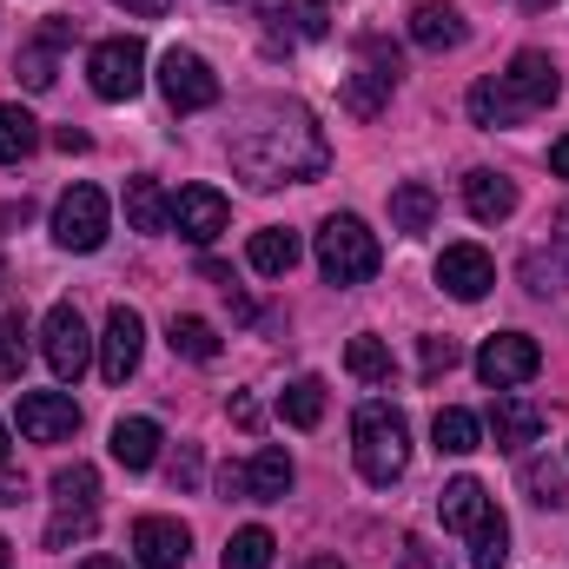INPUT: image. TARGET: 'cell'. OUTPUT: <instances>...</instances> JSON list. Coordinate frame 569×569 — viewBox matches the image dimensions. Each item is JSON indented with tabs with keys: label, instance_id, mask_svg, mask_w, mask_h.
I'll return each instance as SVG.
<instances>
[{
	"label": "cell",
	"instance_id": "obj_1",
	"mask_svg": "<svg viewBox=\"0 0 569 569\" xmlns=\"http://www.w3.org/2000/svg\"><path fill=\"white\" fill-rule=\"evenodd\" d=\"M232 166L246 172V186L272 192V186H298V179H318L331 166V146L318 133V120L305 107H284V100H259L246 107V120L232 127Z\"/></svg>",
	"mask_w": 569,
	"mask_h": 569
},
{
	"label": "cell",
	"instance_id": "obj_2",
	"mask_svg": "<svg viewBox=\"0 0 569 569\" xmlns=\"http://www.w3.org/2000/svg\"><path fill=\"white\" fill-rule=\"evenodd\" d=\"M351 450H358V477L365 483H398L411 470V425L398 405H365L351 418Z\"/></svg>",
	"mask_w": 569,
	"mask_h": 569
},
{
	"label": "cell",
	"instance_id": "obj_3",
	"mask_svg": "<svg viewBox=\"0 0 569 569\" xmlns=\"http://www.w3.org/2000/svg\"><path fill=\"white\" fill-rule=\"evenodd\" d=\"M378 266H385V246L358 212H331L318 226V272L331 284H365L378 279Z\"/></svg>",
	"mask_w": 569,
	"mask_h": 569
},
{
	"label": "cell",
	"instance_id": "obj_4",
	"mask_svg": "<svg viewBox=\"0 0 569 569\" xmlns=\"http://www.w3.org/2000/svg\"><path fill=\"white\" fill-rule=\"evenodd\" d=\"M107 226H113V206H107L100 186H67L60 192V206H53V246L60 252H100Z\"/></svg>",
	"mask_w": 569,
	"mask_h": 569
},
{
	"label": "cell",
	"instance_id": "obj_5",
	"mask_svg": "<svg viewBox=\"0 0 569 569\" xmlns=\"http://www.w3.org/2000/svg\"><path fill=\"white\" fill-rule=\"evenodd\" d=\"M93 345H100V338L87 331V318H80L73 305H53V311L40 318V358L53 365V378L73 385V378L93 365Z\"/></svg>",
	"mask_w": 569,
	"mask_h": 569
},
{
	"label": "cell",
	"instance_id": "obj_6",
	"mask_svg": "<svg viewBox=\"0 0 569 569\" xmlns=\"http://www.w3.org/2000/svg\"><path fill=\"white\" fill-rule=\"evenodd\" d=\"M543 371V345L530 338V331H497V338H483V351H477V378L490 385V391H517V385H530Z\"/></svg>",
	"mask_w": 569,
	"mask_h": 569
},
{
	"label": "cell",
	"instance_id": "obj_7",
	"mask_svg": "<svg viewBox=\"0 0 569 569\" xmlns=\"http://www.w3.org/2000/svg\"><path fill=\"white\" fill-rule=\"evenodd\" d=\"M87 80H93L100 100H133V93L146 87V47L133 40V33L100 40V47L87 53Z\"/></svg>",
	"mask_w": 569,
	"mask_h": 569
},
{
	"label": "cell",
	"instance_id": "obj_8",
	"mask_svg": "<svg viewBox=\"0 0 569 569\" xmlns=\"http://www.w3.org/2000/svg\"><path fill=\"white\" fill-rule=\"evenodd\" d=\"M159 93H166L172 113H206V107H219V73L192 47H172L159 60Z\"/></svg>",
	"mask_w": 569,
	"mask_h": 569
},
{
	"label": "cell",
	"instance_id": "obj_9",
	"mask_svg": "<svg viewBox=\"0 0 569 569\" xmlns=\"http://www.w3.org/2000/svg\"><path fill=\"white\" fill-rule=\"evenodd\" d=\"M497 80H503V93H510L517 113H543V107L563 93V73H557V60H550L543 47H523V53L510 60V73H497Z\"/></svg>",
	"mask_w": 569,
	"mask_h": 569
},
{
	"label": "cell",
	"instance_id": "obj_10",
	"mask_svg": "<svg viewBox=\"0 0 569 569\" xmlns=\"http://www.w3.org/2000/svg\"><path fill=\"white\" fill-rule=\"evenodd\" d=\"M140 358H146L140 311H133V305H113V311H107V331H100V378H107V385H127V378L140 371Z\"/></svg>",
	"mask_w": 569,
	"mask_h": 569
},
{
	"label": "cell",
	"instance_id": "obj_11",
	"mask_svg": "<svg viewBox=\"0 0 569 569\" xmlns=\"http://www.w3.org/2000/svg\"><path fill=\"white\" fill-rule=\"evenodd\" d=\"M226 226H232V206H226L219 186H179V199H172V232H179V239L212 246Z\"/></svg>",
	"mask_w": 569,
	"mask_h": 569
},
{
	"label": "cell",
	"instance_id": "obj_12",
	"mask_svg": "<svg viewBox=\"0 0 569 569\" xmlns=\"http://www.w3.org/2000/svg\"><path fill=\"white\" fill-rule=\"evenodd\" d=\"M80 430V405L67 391H20V437L27 443H67Z\"/></svg>",
	"mask_w": 569,
	"mask_h": 569
},
{
	"label": "cell",
	"instance_id": "obj_13",
	"mask_svg": "<svg viewBox=\"0 0 569 569\" xmlns=\"http://www.w3.org/2000/svg\"><path fill=\"white\" fill-rule=\"evenodd\" d=\"M133 557H140V569H186L192 530L179 517H140L133 523Z\"/></svg>",
	"mask_w": 569,
	"mask_h": 569
},
{
	"label": "cell",
	"instance_id": "obj_14",
	"mask_svg": "<svg viewBox=\"0 0 569 569\" xmlns=\"http://www.w3.org/2000/svg\"><path fill=\"white\" fill-rule=\"evenodd\" d=\"M437 284H443L450 298L477 305V298L497 284V266H490V252H483V246H443V252H437Z\"/></svg>",
	"mask_w": 569,
	"mask_h": 569
},
{
	"label": "cell",
	"instance_id": "obj_15",
	"mask_svg": "<svg viewBox=\"0 0 569 569\" xmlns=\"http://www.w3.org/2000/svg\"><path fill=\"white\" fill-rule=\"evenodd\" d=\"M490 437H497V450L523 457V450L543 437V405H537V398H517V391H497V405H490Z\"/></svg>",
	"mask_w": 569,
	"mask_h": 569
},
{
	"label": "cell",
	"instance_id": "obj_16",
	"mask_svg": "<svg viewBox=\"0 0 569 569\" xmlns=\"http://www.w3.org/2000/svg\"><path fill=\"white\" fill-rule=\"evenodd\" d=\"M67 40H73V20H47V27H40V33H33L20 53H13V73H20L33 93H47V87L60 80V73H53V53H60Z\"/></svg>",
	"mask_w": 569,
	"mask_h": 569
},
{
	"label": "cell",
	"instance_id": "obj_17",
	"mask_svg": "<svg viewBox=\"0 0 569 569\" xmlns=\"http://www.w3.org/2000/svg\"><path fill=\"white\" fill-rule=\"evenodd\" d=\"M463 206H470L477 226H503V219L517 212V186H510L503 172L477 166V172H463Z\"/></svg>",
	"mask_w": 569,
	"mask_h": 569
},
{
	"label": "cell",
	"instance_id": "obj_18",
	"mask_svg": "<svg viewBox=\"0 0 569 569\" xmlns=\"http://www.w3.org/2000/svg\"><path fill=\"white\" fill-rule=\"evenodd\" d=\"M411 40H418L425 53H450V47L470 40V27H463V13H457L450 0H418V7H411Z\"/></svg>",
	"mask_w": 569,
	"mask_h": 569
},
{
	"label": "cell",
	"instance_id": "obj_19",
	"mask_svg": "<svg viewBox=\"0 0 569 569\" xmlns=\"http://www.w3.org/2000/svg\"><path fill=\"white\" fill-rule=\"evenodd\" d=\"M490 510H497V503H490V490H483L477 477H450L443 497H437V523H443V530H477Z\"/></svg>",
	"mask_w": 569,
	"mask_h": 569
},
{
	"label": "cell",
	"instance_id": "obj_20",
	"mask_svg": "<svg viewBox=\"0 0 569 569\" xmlns=\"http://www.w3.org/2000/svg\"><path fill=\"white\" fill-rule=\"evenodd\" d=\"M53 503L67 510V517H100V470L93 463H60L53 470Z\"/></svg>",
	"mask_w": 569,
	"mask_h": 569
},
{
	"label": "cell",
	"instance_id": "obj_21",
	"mask_svg": "<svg viewBox=\"0 0 569 569\" xmlns=\"http://www.w3.org/2000/svg\"><path fill=\"white\" fill-rule=\"evenodd\" d=\"M437 226V192H430L425 179H405V186H391V232H405V239H418Z\"/></svg>",
	"mask_w": 569,
	"mask_h": 569
},
{
	"label": "cell",
	"instance_id": "obj_22",
	"mask_svg": "<svg viewBox=\"0 0 569 569\" xmlns=\"http://www.w3.org/2000/svg\"><path fill=\"white\" fill-rule=\"evenodd\" d=\"M284 490H291V457H284L279 443H266V450L246 463V497H252V503H284Z\"/></svg>",
	"mask_w": 569,
	"mask_h": 569
},
{
	"label": "cell",
	"instance_id": "obj_23",
	"mask_svg": "<svg viewBox=\"0 0 569 569\" xmlns=\"http://www.w3.org/2000/svg\"><path fill=\"white\" fill-rule=\"evenodd\" d=\"M391 87H398V73H391V67H371V60H365V67H358L351 80H345V107H351L358 120H378V113H385V100H391Z\"/></svg>",
	"mask_w": 569,
	"mask_h": 569
},
{
	"label": "cell",
	"instance_id": "obj_24",
	"mask_svg": "<svg viewBox=\"0 0 569 569\" xmlns=\"http://www.w3.org/2000/svg\"><path fill=\"white\" fill-rule=\"evenodd\" d=\"M246 259H252V272H259V279H284V272L298 266V232H284V226H266V232H252Z\"/></svg>",
	"mask_w": 569,
	"mask_h": 569
},
{
	"label": "cell",
	"instance_id": "obj_25",
	"mask_svg": "<svg viewBox=\"0 0 569 569\" xmlns=\"http://www.w3.org/2000/svg\"><path fill=\"white\" fill-rule=\"evenodd\" d=\"M127 226L133 232H166L172 226V199L159 192V179H127Z\"/></svg>",
	"mask_w": 569,
	"mask_h": 569
},
{
	"label": "cell",
	"instance_id": "obj_26",
	"mask_svg": "<svg viewBox=\"0 0 569 569\" xmlns=\"http://www.w3.org/2000/svg\"><path fill=\"white\" fill-rule=\"evenodd\" d=\"M430 443H437L443 457H470V450H483V425H477L470 411H457V405H443V411L430 418Z\"/></svg>",
	"mask_w": 569,
	"mask_h": 569
},
{
	"label": "cell",
	"instance_id": "obj_27",
	"mask_svg": "<svg viewBox=\"0 0 569 569\" xmlns=\"http://www.w3.org/2000/svg\"><path fill=\"white\" fill-rule=\"evenodd\" d=\"M259 20H272L291 40H325V7H318V0H266Z\"/></svg>",
	"mask_w": 569,
	"mask_h": 569
},
{
	"label": "cell",
	"instance_id": "obj_28",
	"mask_svg": "<svg viewBox=\"0 0 569 569\" xmlns=\"http://www.w3.org/2000/svg\"><path fill=\"white\" fill-rule=\"evenodd\" d=\"M113 457H120L127 470H152V457H159V425H152V418H120V425H113Z\"/></svg>",
	"mask_w": 569,
	"mask_h": 569
},
{
	"label": "cell",
	"instance_id": "obj_29",
	"mask_svg": "<svg viewBox=\"0 0 569 569\" xmlns=\"http://www.w3.org/2000/svg\"><path fill=\"white\" fill-rule=\"evenodd\" d=\"M523 490H530L537 510H563L569 503V470L550 463V457H530V463H523Z\"/></svg>",
	"mask_w": 569,
	"mask_h": 569
},
{
	"label": "cell",
	"instance_id": "obj_30",
	"mask_svg": "<svg viewBox=\"0 0 569 569\" xmlns=\"http://www.w3.org/2000/svg\"><path fill=\"white\" fill-rule=\"evenodd\" d=\"M33 146H40V120L27 107H7L0 100V166H20Z\"/></svg>",
	"mask_w": 569,
	"mask_h": 569
},
{
	"label": "cell",
	"instance_id": "obj_31",
	"mask_svg": "<svg viewBox=\"0 0 569 569\" xmlns=\"http://www.w3.org/2000/svg\"><path fill=\"white\" fill-rule=\"evenodd\" d=\"M279 418L291 430H318V418H325V378H298V385H284Z\"/></svg>",
	"mask_w": 569,
	"mask_h": 569
},
{
	"label": "cell",
	"instance_id": "obj_32",
	"mask_svg": "<svg viewBox=\"0 0 569 569\" xmlns=\"http://www.w3.org/2000/svg\"><path fill=\"white\" fill-rule=\"evenodd\" d=\"M503 563H510V523H503V510H490L470 530V569H503Z\"/></svg>",
	"mask_w": 569,
	"mask_h": 569
},
{
	"label": "cell",
	"instance_id": "obj_33",
	"mask_svg": "<svg viewBox=\"0 0 569 569\" xmlns=\"http://www.w3.org/2000/svg\"><path fill=\"white\" fill-rule=\"evenodd\" d=\"M272 557H279L272 530L246 523V530H232V543H226V563H219V569H272Z\"/></svg>",
	"mask_w": 569,
	"mask_h": 569
},
{
	"label": "cell",
	"instance_id": "obj_34",
	"mask_svg": "<svg viewBox=\"0 0 569 569\" xmlns=\"http://www.w3.org/2000/svg\"><path fill=\"white\" fill-rule=\"evenodd\" d=\"M470 120L497 133V127H517L523 113L510 107V93H503V80H477V87H470Z\"/></svg>",
	"mask_w": 569,
	"mask_h": 569
},
{
	"label": "cell",
	"instance_id": "obj_35",
	"mask_svg": "<svg viewBox=\"0 0 569 569\" xmlns=\"http://www.w3.org/2000/svg\"><path fill=\"white\" fill-rule=\"evenodd\" d=\"M166 345H172L179 358H192V365H212V358H219V331H212L206 318H172Z\"/></svg>",
	"mask_w": 569,
	"mask_h": 569
},
{
	"label": "cell",
	"instance_id": "obj_36",
	"mask_svg": "<svg viewBox=\"0 0 569 569\" xmlns=\"http://www.w3.org/2000/svg\"><path fill=\"white\" fill-rule=\"evenodd\" d=\"M20 371H27V325L0 298V385H20Z\"/></svg>",
	"mask_w": 569,
	"mask_h": 569
},
{
	"label": "cell",
	"instance_id": "obj_37",
	"mask_svg": "<svg viewBox=\"0 0 569 569\" xmlns=\"http://www.w3.org/2000/svg\"><path fill=\"white\" fill-rule=\"evenodd\" d=\"M345 365H351V378H365V385H385V378H391V345L365 331V338H351V345H345Z\"/></svg>",
	"mask_w": 569,
	"mask_h": 569
},
{
	"label": "cell",
	"instance_id": "obj_38",
	"mask_svg": "<svg viewBox=\"0 0 569 569\" xmlns=\"http://www.w3.org/2000/svg\"><path fill=\"white\" fill-rule=\"evenodd\" d=\"M457 358H463V351H457L450 338H425V345H418V371H425V385H437Z\"/></svg>",
	"mask_w": 569,
	"mask_h": 569
},
{
	"label": "cell",
	"instance_id": "obj_39",
	"mask_svg": "<svg viewBox=\"0 0 569 569\" xmlns=\"http://www.w3.org/2000/svg\"><path fill=\"white\" fill-rule=\"evenodd\" d=\"M199 477H206V457H199V443H186L172 457V490H199Z\"/></svg>",
	"mask_w": 569,
	"mask_h": 569
},
{
	"label": "cell",
	"instance_id": "obj_40",
	"mask_svg": "<svg viewBox=\"0 0 569 569\" xmlns=\"http://www.w3.org/2000/svg\"><path fill=\"white\" fill-rule=\"evenodd\" d=\"M550 246H557V259L569 266V206L557 212V219H550Z\"/></svg>",
	"mask_w": 569,
	"mask_h": 569
},
{
	"label": "cell",
	"instance_id": "obj_41",
	"mask_svg": "<svg viewBox=\"0 0 569 569\" xmlns=\"http://www.w3.org/2000/svg\"><path fill=\"white\" fill-rule=\"evenodd\" d=\"M226 411H232V425H239V430H252V425H259V405H252V398H232Z\"/></svg>",
	"mask_w": 569,
	"mask_h": 569
},
{
	"label": "cell",
	"instance_id": "obj_42",
	"mask_svg": "<svg viewBox=\"0 0 569 569\" xmlns=\"http://www.w3.org/2000/svg\"><path fill=\"white\" fill-rule=\"evenodd\" d=\"M120 7H127V13H140V20H159L172 0H120Z\"/></svg>",
	"mask_w": 569,
	"mask_h": 569
},
{
	"label": "cell",
	"instance_id": "obj_43",
	"mask_svg": "<svg viewBox=\"0 0 569 569\" xmlns=\"http://www.w3.org/2000/svg\"><path fill=\"white\" fill-rule=\"evenodd\" d=\"M53 146H60V152H87V133H80V127H60Z\"/></svg>",
	"mask_w": 569,
	"mask_h": 569
},
{
	"label": "cell",
	"instance_id": "obj_44",
	"mask_svg": "<svg viewBox=\"0 0 569 569\" xmlns=\"http://www.w3.org/2000/svg\"><path fill=\"white\" fill-rule=\"evenodd\" d=\"M550 172H557V179H569V133L550 146Z\"/></svg>",
	"mask_w": 569,
	"mask_h": 569
},
{
	"label": "cell",
	"instance_id": "obj_45",
	"mask_svg": "<svg viewBox=\"0 0 569 569\" xmlns=\"http://www.w3.org/2000/svg\"><path fill=\"white\" fill-rule=\"evenodd\" d=\"M27 219H33V206H27V199H20V206H0V226H27Z\"/></svg>",
	"mask_w": 569,
	"mask_h": 569
},
{
	"label": "cell",
	"instance_id": "obj_46",
	"mask_svg": "<svg viewBox=\"0 0 569 569\" xmlns=\"http://www.w3.org/2000/svg\"><path fill=\"white\" fill-rule=\"evenodd\" d=\"M27 497V483H13V477H0V503H20Z\"/></svg>",
	"mask_w": 569,
	"mask_h": 569
},
{
	"label": "cell",
	"instance_id": "obj_47",
	"mask_svg": "<svg viewBox=\"0 0 569 569\" xmlns=\"http://www.w3.org/2000/svg\"><path fill=\"white\" fill-rule=\"evenodd\" d=\"M80 569H127V563H113V557H87Z\"/></svg>",
	"mask_w": 569,
	"mask_h": 569
},
{
	"label": "cell",
	"instance_id": "obj_48",
	"mask_svg": "<svg viewBox=\"0 0 569 569\" xmlns=\"http://www.w3.org/2000/svg\"><path fill=\"white\" fill-rule=\"evenodd\" d=\"M7 457H13V437H7V425H0V463H7Z\"/></svg>",
	"mask_w": 569,
	"mask_h": 569
},
{
	"label": "cell",
	"instance_id": "obj_49",
	"mask_svg": "<svg viewBox=\"0 0 569 569\" xmlns=\"http://www.w3.org/2000/svg\"><path fill=\"white\" fill-rule=\"evenodd\" d=\"M0 569H13V543L7 537H0Z\"/></svg>",
	"mask_w": 569,
	"mask_h": 569
},
{
	"label": "cell",
	"instance_id": "obj_50",
	"mask_svg": "<svg viewBox=\"0 0 569 569\" xmlns=\"http://www.w3.org/2000/svg\"><path fill=\"white\" fill-rule=\"evenodd\" d=\"M523 7H530V13H543V7H557V0H523Z\"/></svg>",
	"mask_w": 569,
	"mask_h": 569
},
{
	"label": "cell",
	"instance_id": "obj_51",
	"mask_svg": "<svg viewBox=\"0 0 569 569\" xmlns=\"http://www.w3.org/2000/svg\"><path fill=\"white\" fill-rule=\"evenodd\" d=\"M318 7H325V0H318Z\"/></svg>",
	"mask_w": 569,
	"mask_h": 569
}]
</instances>
